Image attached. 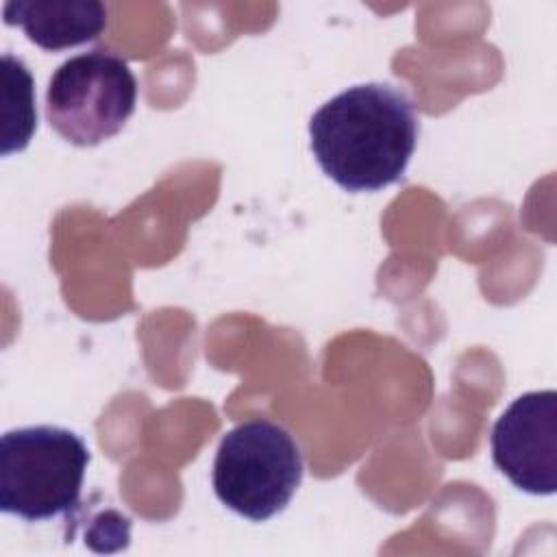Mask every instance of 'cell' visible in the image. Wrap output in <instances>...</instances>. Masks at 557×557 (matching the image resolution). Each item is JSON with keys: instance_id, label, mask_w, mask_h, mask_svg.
Here are the masks:
<instances>
[{"instance_id": "obj_2", "label": "cell", "mask_w": 557, "mask_h": 557, "mask_svg": "<svg viewBox=\"0 0 557 557\" xmlns=\"http://www.w3.org/2000/svg\"><path fill=\"white\" fill-rule=\"evenodd\" d=\"M89 448L70 429H11L0 440V509L28 522L67 516L81 505Z\"/></svg>"}, {"instance_id": "obj_1", "label": "cell", "mask_w": 557, "mask_h": 557, "mask_svg": "<svg viewBox=\"0 0 557 557\" xmlns=\"http://www.w3.org/2000/svg\"><path fill=\"white\" fill-rule=\"evenodd\" d=\"M311 152L346 191H379L403 178L418 139L409 96L387 83L352 85L309 120Z\"/></svg>"}, {"instance_id": "obj_3", "label": "cell", "mask_w": 557, "mask_h": 557, "mask_svg": "<svg viewBox=\"0 0 557 557\" xmlns=\"http://www.w3.org/2000/svg\"><path fill=\"white\" fill-rule=\"evenodd\" d=\"M302 481V453L287 429L248 420L224 433L213 459V490L235 513L263 522L285 509Z\"/></svg>"}, {"instance_id": "obj_6", "label": "cell", "mask_w": 557, "mask_h": 557, "mask_svg": "<svg viewBox=\"0 0 557 557\" xmlns=\"http://www.w3.org/2000/svg\"><path fill=\"white\" fill-rule=\"evenodd\" d=\"M2 17L41 50L59 52L98 39L109 13L98 0H9Z\"/></svg>"}, {"instance_id": "obj_4", "label": "cell", "mask_w": 557, "mask_h": 557, "mask_svg": "<svg viewBox=\"0 0 557 557\" xmlns=\"http://www.w3.org/2000/svg\"><path fill=\"white\" fill-rule=\"evenodd\" d=\"M135 104V74L122 57L102 48L63 61L46 89V117L74 146H96L117 135Z\"/></svg>"}, {"instance_id": "obj_7", "label": "cell", "mask_w": 557, "mask_h": 557, "mask_svg": "<svg viewBox=\"0 0 557 557\" xmlns=\"http://www.w3.org/2000/svg\"><path fill=\"white\" fill-rule=\"evenodd\" d=\"M2 157L28 146L37 128L35 87L28 67L13 54H2Z\"/></svg>"}, {"instance_id": "obj_5", "label": "cell", "mask_w": 557, "mask_h": 557, "mask_svg": "<svg viewBox=\"0 0 557 557\" xmlns=\"http://www.w3.org/2000/svg\"><path fill=\"white\" fill-rule=\"evenodd\" d=\"M494 466L518 490L533 496L557 492V394L555 389L518 396L494 422Z\"/></svg>"}]
</instances>
